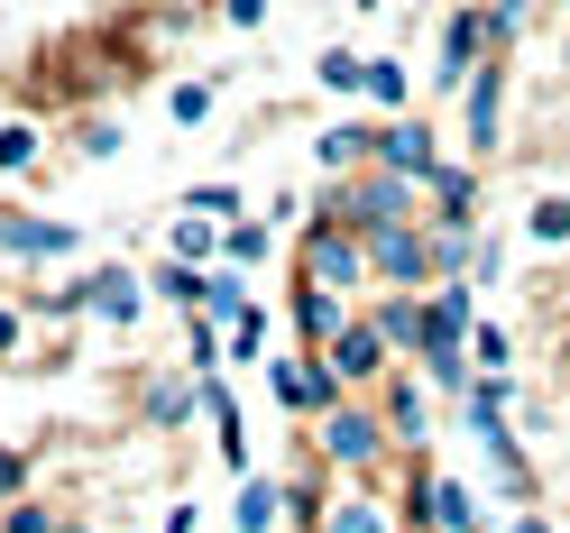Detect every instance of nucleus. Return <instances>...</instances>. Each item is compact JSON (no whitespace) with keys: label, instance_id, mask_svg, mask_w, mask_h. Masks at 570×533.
<instances>
[{"label":"nucleus","instance_id":"f257e3e1","mask_svg":"<svg viewBox=\"0 0 570 533\" xmlns=\"http://www.w3.org/2000/svg\"><path fill=\"white\" fill-rule=\"evenodd\" d=\"M360 276H368V239H350V221H313L304 230V286L350 295Z\"/></svg>","mask_w":570,"mask_h":533},{"label":"nucleus","instance_id":"f03ea898","mask_svg":"<svg viewBox=\"0 0 570 533\" xmlns=\"http://www.w3.org/2000/svg\"><path fill=\"white\" fill-rule=\"evenodd\" d=\"M433 267H442V248L423 239L414 221H386V230H368V276H386V286H423Z\"/></svg>","mask_w":570,"mask_h":533},{"label":"nucleus","instance_id":"7ed1b4c3","mask_svg":"<svg viewBox=\"0 0 570 533\" xmlns=\"http://www.w3.org/2000/svg\"><path fill=\"white\" fill-rule=\"evenodd\" d=\"M386 349H396V340H386V323H341L323 359H332L341 386H377V377H386Z\"/></svg>","mask_w":570,"mask_h":533},{"label":"nucleus","instance_id":"20e7f679","mask_svg":"<svg viewBox=\"0 0 570 533\" xmlns=\"http://www.w3.org/2000/svg\"><path fill=\"white\" fill-rule=\"evenodd\" d=\"M377 451H386V423H377V414H360V405H332V414H323V460L368 470Z\"/></svg>","mask_w":570,"mask_h":533},{"label":"nucleus","instance_id":"39448f33","mask_svg":"<svg viewBox=\"0 0 570 533\" xmlns=\"http://www.w3.org/2000/svg\"><path fill=\"white\" fill-rule=\"evenodd\" d=\"M276 396L304 405V414H332V405H341V377H332L323 349H313V359H285V368H276Z\"/></svg>","mask_w":570,"mask_h":533},{"label":"nucleus","instance_id":"423d86ee","mask_svg":"<svg viewBox=\"0 0 570 533\" xmlns=\"http://www.w3.org/2000/svg\"><path fill=\"white\" fill-rule=\"evenodd\" d=\"M377 166H396V175H414V185H433V129L423 120H396V129H377Z\"/></svg>","mask_w":570,"mask_h":533},{"label":"nucleus","instance_id":"0eeeda50","mask_svg":"<svg viewBox=\"0 0 570 533\" xmlns=\"http://www.w3.org/2000/svg\"><path fill=\"white\" fill-rule=\"evenodd\" d=\"M479 47H488V10H460L451 38H442V83H470L479 75Z\"/></svg>","mask_w":570,"mask_h":533},{"label":"nucleus","instance_id":"6e6552de","mask_svg":"<svg viewBox=\"0 0 570 533\" xmlns=\"http://www.w3.org/2000/svg\"><path fill=\"white\" fill-rule=\"evenodd\" d=\"M497 92H507V65L470 75V157H488V148H497Z\"/></svg>","mask_w":570,"mask_h":533},{"label":"nucleus","instance_id":"1a4fd4ad","mask_svg":"<svg viewBox=\"0 0 570 533\" xmlns=\"http://www.w3.org/2000/svg\"><path fill=\"white\" fill-rule=\"evenodd\" d=\"M0 248H10V258H65L75 230L65 221H0Z\"/></svg>","mask_w":570,"mask_h":533},{"label":"nucleus","instance_id":"9d476101","mask_svg":"<svg viewBox=\"0 0 570 533\" xmlns=\"http://www.w3.org/2000/svg\"><path fill=\"white\" fill-rule=\"evenodd\" d=\"M341 323H350V313H341V295H332V286H304V295H295V332H304L313 349H332V332H341Z\"/></svg>","mask_w":570,"mask_h":533},{"label":"nucleus","instance_id":"9b49d317","mask_svg":"<svg viewBox=\"0 0 570 533\" xmlns=\"http://www.w3.org/2000/svg\"><path fill=\"white\" fill-rule=\"evenodd\" d=\"M433 221H470V203H479V185H470V166H433Z\"/></svg>","mask_w":570,"mask_h":533},{"label":"nucleus","instance_id":"f8f14e48","mask_svg":"<svg viewBox=\"0 0 570 533\" xmlns=\"http://www.w3.org/2000/svg\"><path fill=\"white\" fill-rule=\"evenodd\" d=\"M276 506H285V487H276V478H248V487H239V515H230V524H239V533H267V524H276Z\"/></svg>","mask_w":570,"mask_h":533},{"label":"nucleus","instance_id":"ddd939ff","mask_svg":"<svg viewBox=\"0 0 570 533\" xmlns=\"http://www.w3.org/2000/svg\"><path fill=\"white\" fill-rule=\"evenodd\" d=\"M83 286H92V313H111V323H129V313H138V276H83Z\"/></svg>","mask_w":570,"mask_h":533},{"label":"nucleus","instance_id":"4468645a","mask_svg":"<svg viewBox=\"0 0 570 533\" xmlns=\"http://www.w3.org/2000/svg\"><path fill=\"white\" fill-rule=\"evenodd\" d=\"M313 75H323V92H368V56H350V47H332L323 65H313Z\"/></svg>","mask_w":570,"mask_h":533},{"label":"nucleus","instance_id":"2eb2a0df","mask_svg":"<svg viewBox=\"0 0 570 533\" xmlns=\"http://www.w3.org/2000/svg\"><path fill=\"white\" fill-rule=\"evenodd\" d=\"M433 524L442 533H479V496L470 487H433Z\"/></svg>","mask_w":570,"mask_h":533},{"label":"nucleus","instance_id":"dca6fc26","mask_svg":"<svg viewBox=\"0 0 570 533\" xmlns=\"http://www.w3.org/2000/svg\"><path fill=\"white\" fill-rule=\"evenodd\" d=\"M194 396H203V377H194V386H148V423H185Z\"/></svg>","mask_w":570,"mask_h":533},{"label":"nucleus","instance_id":"f3484780","mask_svg":"<svg viewBox=\"0 0 570 533\" xmlns=\"http://www.w3.org/2000/svg\"><path fill=\"white\" fill-rule=\"evenodd\" d=\"M533 239H543V248L570 239V194H543V203H533Z\"/></svg>","mask_w":570,"mask_h":533},{"label":"nucleus","instance_id":"a211bd4d","mask_svg":"<svg viewBox=\"0 0 570 533\" xmlns=\"http://www.w3.org/2000/svg\"><path fill=\"white\" fill-rule=\"evenodd\" d=\"M28 157H38V129H28V120H0V175H19Z\"/></svg>","mask_w":570,"mask_h":533},{"label":"nucleus","instance_id":"6ab92c4d","mask_svg":"<svg viewBox=\"0 0 570 533\" xmlns=\"http://www.w3.org/2000/svg\"><path fill=\"white\" fill-rule=\"evenodd\" d=\"M386 433H423V396H414V386H386Z\"/></svg>","mask_w":570,"mask_h":533},{"label":"nucleus","instance_id":"aec40b11","mask_svg":"<svg viewBox=\"0 0 570 533\" xmlns=\"http://www.w3.org/2000/svg\"><path fill=\"white\" fill-rule=\"evenodd\" d=\"M414 83H405V65H386V56H368V101H386V111H396Z\"/></svg>","mask_w":570,"mask_h":533},{"label":"nucleus","instance_id":"412c9836","mask_svg":"<svg viewBox=\"0 0 570 533\" xmlns=\"http://www.w3.org/2000/svg\"><path fill=\"white\" fill-rule=\"evenodd\" d=\"M157 295H166V304H203V276H194V258L157 267Z\"/></svg>","mask_w":570,"mask_h":533},{"label":"nucleus","instance_id":"4be33fe9","mask_svg":"<svg viewBox=\"0 0 570 533\" xmlns=\"http://www.w3.org/2000/svg\"><path fill=\"white\" fill-rule=\"evenodd\" d=\"M323 533H386V524H377L368 496H350V506H332V515H323Z\"/></svg>","mask_w":570,"mask_h":533},{"label":"nucleus","instance_id":"5701e85b","mask_svg":"<svg viewBox=\"0 0 570 533\" xmlns=\"http://www.w3.org/2000/svg\"><path fill=\"white\" fill-rule=\"evenodd\" d=\"M203 313H222V323H239V276H203Z\"/></svg>","mask_w":570,"mask_h":533},{"label":"nucleus","instance_id":"b1692460","mask_svg":"<svg viewBox=\"0 0 570 533\" xmlns=\"http://www.w3.org/2000/svg\"><path fill=\"white\" fill-rule=\"evenodd\" d=\"M166 111H175V120H185V129H194V120L212 111V83H175V101H166Z\"/></svg>","mask_w":570,"mask_h":533},{"label":"nucleus","instance_id":"393cba45","mask_svg":"<svg viewBox=\"0 0 570 533\" xmlns=\"http://www.w3.org/2000/svg\"><path fill=\"white\" fill-rule=\"evenodd\" d=\"M230 258L258 267V258H267V230H258V221H230Z\"/></svg>","mask_w":570,"mask_h":533},{"label":"nucleus","instance_id":"a878e982","mask_svg":"<svg viewBox=\"0 0 570 533\" xmlns=\"http://www.w3.org/2000/svg\"><path fill=\"white\" fill-rule=\"evenodd\" d=\"M470 359H488V368H507V332H497V323H470Z\"/></svg>","mask_w":570,"mask_h":533},{"label":"nucleus","instance_id":"bb28decb","mask_svg":"<svg viewBox=\"0 0 570 533\" xmlns=\"http://www.w3.org/2000/svg\"><path fill=\"white\" fill-rule=\"evenodd\" d=\"M203 248H212V221H203V211H194V221L175 230V258H203Z\"/></svg>","mask_w":570,"mask_h":533},{"label":"nucleus","instance_id":"cd10ccee","mask_svg":"<svg viewBox=\"0 0 570 533\" xmlns=\"http://www.w3.org/2000/svg\"><path fill=\"white\" fill-rule=\"evenodd\" d=\"M194 211H203V221H222V211H239V194H230V185H203V194H194Z\"/></svg>","mask_w":570,"mask_h":533},{"label":"nucleus","instance_id":"c85d7f7f","mask_svg":"<svg viewBox=\"0 0 570 533\" xmlns=\"http://www.w3.org/2000/svg\"><path fill=\"white\" fill-rule=\"evenodd\" d=\"M0 533H56V524H47L38 506H10V515H0Z\"/></svg>","mask_w":570,"mask_h":533},{"label":"nucleus","instance_id":"c756f323","mask_svg":"<svg viewBox=\"0 0 570 533\" xmlns=\"http://www.w3.org/2000/svg\"><path fill=\"white\" fill-rule=\"evenodd\" d=\"M222 19H230V28H258V19H267V0H222Z\"/></svg>","mask_w":570,"mask_h":533},{"label":"nucleus","instance_id":"7c9ffc66","mask_svg":"<svg viewBox=\"0 0 570 533\" xmlns=\"http://www.w3.org/2000/svg\"><path fill=\"white\" fill-rule=\"evenodd\" d=\"M19 487H28V460H19V451H0V496H19Z\"/></svg>","mask_w":570,"mask_h":533},{"label":"nucleus","instance_id":"2f4dec72","mask_svg":"<svg viewBox=\"0 0 570 533\" xmlns=\"http://www.w3.org/2000/svg\"><path fill=\"white\" fill-rule=\"evenodd\" d=\"M0 349H19V313H0Z\"/></svg>","mask_w":570,"mask_h":533},{"label":"nucleus","instance_id":"473e14b6","mask_svg":"<svg viewBox=\"0 0 570 533\" xmlns=\"http://www.w3.org/2000/svg\"><path fill=\"white\" fill-rule=\"evenodd\" d=\"M515 533H552V524H543V515H524V524H515Z\"/></svg>","mask_w":570,"mask_h":533},{"label":"nucleus","instance_id":"72a5a7b5","mask_svg":"<svg viewBox=\"0 0 570 533\" xmlns=\"http://www.w3.org/2000/svg\"><path fill=\"white\" fill-rule=\"evenodd\" d=\"M360 10H377V0H360Z\"/></svg>","mask_w":570,"mask_h":533}]
</instances>
